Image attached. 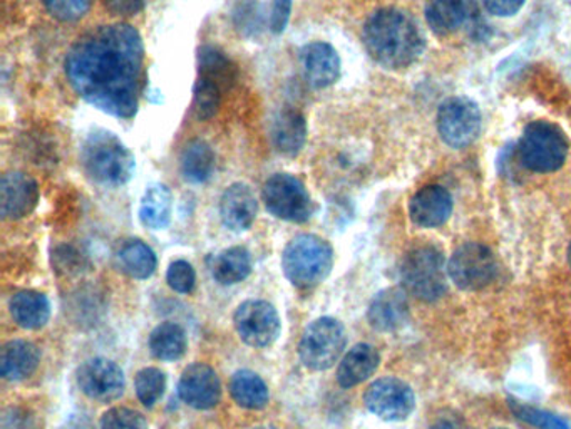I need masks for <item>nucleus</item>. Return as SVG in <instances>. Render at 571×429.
Listing matches in <instances>:
<instances>
[{
  "mask_svg": "<svg viewBox=\"0 0 571 429\" xmlns=\"http://www.w3.org/2000/svg\"><path fill=\"white\" fill-rule=\"evenodd\" d=\"M142 41L128 25L105 26L79 39L66 75L79 96L116 118H132L142 76Z\"/></svg>",
  "mask_w": 571,
  "mask_h": 429,
  "instance_id": "obj_1",
  "label": "nucleus"
},
{
  "mask_svg": "<svg viewBox=\"0 0 571 429\" xmlns=\"http://www.w3.org/2000/svg\"><path fill=\"white\" fill-rule=\"evenodd\" d=\"M364 45L375 62L387 69L410 68L424 51V36L400 9H381L364 26Z\"/></svg>",
  "mask_w": 571,
  "mask_h": 429,
  "instance_id": "obj_2",
  "label": "nucleus"
},
{
  "mask_svg": "<svg viewBox=\"0 0 571 429\" xmlns=\"http://www.w3.org/2000/svg\"><path fill=\"white\" fill-rule=\"evenodd\" d=\"M81 163L89 178L105 186H121L131 179L132 153L111 133H95L82 146Z\"/></svg>",
  "mask_w": 571,
  "mask_h": 429,
  "instance_id": "obj_3",
  "label": "nucleus"
},
{
  "mask_svg": "<svg viewBox=\"0 0 571 429\" xmlns=\"http://www.w3.org/2000/svg\"><path fill=\"white\" fill-rule=\"evenodd\" d=\"M334 265L331 244L317 235H298L282 255L285 277L298 289H314L325 281Z\"/></svg>",
  "mask_w": 571,
  "mask_h": 429,
  "instance_id": "obj_4",
  "label": "nucleus"
},
{
  "mask_svg": "<svg viewBox=\"0 0 571 429\" xmlns=\"http://www.w3.org/2000/svg\"><path fill=\"white\" fill-rule=\"evenodd\" d=\"M567 136L550 121H534L524 128L518 143V158L534 173H551L564 165L568 156Z\"/></svg>",
  "mask_w": 571,
  "mask_h": 429,
  "instance_id": "obj_5",
  "label": "nucleus"
},
{
  "mask_svg": "<svg viewBox=\"0 0 571 429\" xmlns=\"http://www.w3.org/2000/svg\"><path fill=\"white\" fill-rule=\"evenodd\" d=\"M446 261L434 247L411 251L401 265L404 291L424 302H436L446 294Z\"/></svg>",
  "mask_w": 571,
  "mask_h": 429,
  "instance_id": "obj_6",
  "label": "nucleus"
},
{
  "mask_svg": "<svg viewBox=\"0 0 571 429\" xmlns=\"http://www.w3.org/2000/svg\"><path fill=\"white\" fill-rule=\"evenodd\" d=\"M347 344L344 325L334 318H321L307 325L298 345L305 368L327 371L341 359Z\"/></svg>",
  "mask_w": 571,
  "mask_h": 429,
  "instance_id": "obj_7",
  "label": "nucleus"
},
{
  "mask_svg": "<svg viewBox=\"0 0 571 429\" xmlns=\"http://www.w3.org/2000/svg\"><path fill=\"white\" fill-rule=\"evenodd\" d=\"M264 202L274 217L304 224L314 213V202L304 183L287 173H277L264 186Z\"/></svg>",
  "mask_w": 571,
  "mask_h": 429,
  "instance_id": "obj_8",
  "label": "nucleus"
},
{
  "mask_svg": "<svg viewBox=\"0 0 571 429\" xmlns=\"http://www.w3.org/2000/svg\"><path fill=\"white\" fill-rule=\"evenodd\" d=\"M498 274L496 259L486 245L464 244L454 251L447 264V275L461 291H481Z\"/></svg>",
  "mask_w": 571,
  "mask_h": 429,
  "instance_id": "obj_9",
  "label": "nucleus"
},
{
  "mask_svg": "<svg viewBox=\"0 0 571 429\" xmlns=\"http://www.w3.org/2000/svg\"><path fill=\"white\" fill-rule=\"evenodd\" d=\"M437 131L451 148H466L481 131V111L470 98H450L437 111Z\"/></svg>",
  "mask_w": 571,
  "mask_h": 429,
  "instance_id": "obj_10",
  "label": "nucleus"
},
{
  "mask_svg": "<svg viewBox=\"0 0 571 429\" xmlns=\"http://www.w3.org/2000/svg\"><path fill=\"white\" fill-rule=\"evenodd\" d=\"M364 402L372 415L384 421H404L416 408V394L403 379L381 378L368 386Z\"/></svg>",
  "mask_w": 571,
  "mask_h": 429,
  "instance_id": "obj_11",
  "label": "nucleus"
},
{
  "mask_svg": "<svg viewBox=\"0 0 571 429\" xmlns=\"http://www.w3.org/2000/svg\"><path fill=\"white\" fill-rule=\"evenodd\" d=\"M234 321L242 341L252 348H267L280 335L277 309L265 301L244 302L235 312Z\"/></svg>",
  "mask_w": 571,
  "mask_h": 429,
  "instance_id": "obj_12",
  "label": "nucleus"
},
{
  "mask_svg": "<svg viewBox=\"0 0 571 429\" xmlns=\"http://www.w3.org/2000/svg\"><path fill=\"white\" fill-rule=\"evenodd\" d=\"M78 384L92 401H116L125 392V372L109 359H89L79 365Z\"/></svg>",
  "mask_w": 571,
  "mask_h": 429,
  "instance_id": "obj_13",
  "label": "nucleus"
},
{
  "mask_svg": "<svg viewBox=\"0 0 571 429\" xmlns=\"http://www.w3.org/2000/svg\"><path fill=\"white\" fill-rule=\"evenodd\" d=\"M178 394L191 408H215L221 399L220 378L214 368L204 362L188 365L179 379Z\"/></svg>",
  "mask_w": 571,
  "mask_h": 429,
  "instance_id": "obj_14",
  "label": "nucleus"
},
{
  "mask_svg": "<svg viewBox=\"0 0 571 429\" xmlns=\"http://www.w3.org/2000/svg\"><path fill=\"white\" fill-rule=\"evenodd\" d=\"M39 185L22 172L6 173L0 182V213L8 221H19L38 206Z\"/></svg>",
  "mask_w": 571,
  "mask_h": 429,
  "instance_id": "obj_15",
  "label": "nucleus"
},
{
  "mask_svg": "<svg viewBox=\"0 0 571 429\" xmlns=\"http://www.w3.org/2000/svg\"><path fill=\"white\" fill-rule=\"evenodd\" d=\"M451 213L453 198L443 186H424L410 202V217L417 227H441L450 221Z\"/></svg>",
  "mask_w": 571,
  "mask_h": 429,
  "instance_id": "obj_16",
  "label": "nucleus"
},
{
  "mask_svg": "<svg viewBox=\"0 0 571 429\" xmlns=\"http://www.w3.org/2000/svg\"><path fill=\"white\" fill-rule=\"evenodd\" d=\"M368 324L378 332H396L410 321V302L401 289H384L372 299L367 311Z\"/></svg>",
  "mask_w": 571,
  "mask_h": 429,
  "instance_id": "obj_17",
  "label": "nucleus"
},
{
  "mask_svg": "<svg viewBox=\"0 0 571 429\" xmlns=\"http://www.w3.org/2000/svg\"><path fill=\"white\" fill-rule=\"evenodd\" d=\"M257 198L250 186L234 183L225 189L220 199V215L225 227L234 232H245L257 218Z\"/></svg>",
  "mask_w": 571,
  "mask_h": 429,
  "instance_id": "obj_18",
  "label": "nucleus"
},
{
  "mask_svg": "<svg viewBox=\"0 0 571 429\" xmlns=\"http://www.w3.org/2000/svg\"><path fill=\"white\" fill-rule=\"evenodd\" d=\"M305 79L314 88H328L341 76V59L327 42H312L302 49Z\"/></svg>",
  "mask_w": 571,
  "mask_h": 429,
  "instance_id": "obj_19",
  "label": "nucleus"
},
{
  "mask_svg": "<svg viewBox=\"0 0 571 429\" xmlns=\"http://www.w3.org/2000/svg\"><path fill=\"white\" fill-rule=\"evenodd\" d=\"M41 362L38 345L22 339L9 341L0 351V372L8 381H22L35 374Z\"/></svg>",
  "mask_w": 571,
  "mask_h": 429,
  "instance_id": "obj_20",
  "label": "nucleus"
},
{
  "mask_svg": "<svg viewBox=\"0 0 571 429\" xmlns=\"http://www.w3.org/2000/svg\"><path fill=\"white\" fill-rule=\"evenodd\" d=\"M381 364V354L371 344H357L344 355L337 369V381L348 389L367 381Z\"/></svg>",
  "mask_w": 571,
  "mask_h": 429,
  "instance_id": "obj_21",
  "label": "nucleus"
},
{
  "mask_svg": "<svg viewBox=\"0 0 571 429\" xmlns=\"http://www.w3.org/2000/svg\"><path fill=\"white\" fill-rule=\"evenodd\" d=\"M12 319L19 328L28 329V331H38L48 324L51 318V304L48 298L41 292L22 291L11 299Z\"/></svg>",
  "mask_w": 571,
  "mask_h": 429,
  "instance_id": "obj_22",
  "label": "nucleus"
},
{
  "mask_svg": "<svg viewBox=\"0 0 571 429\" xmlns=\"http://www.w3.org/2000/svg\"><path fill=\"white\" fill-rule=\"evenodd\" d=\"M307 139V123L295 109H284L272 125V142L278 152L295 156L304 148Z\"/></svg>",
  "mask_w": 571,
  "mask_h": 429,
  "instance_id": "obj_23",
  "label": "nucleus"
},
{
  "mask_svg": "<svg viewBox=\"0 0 571 429\" xmlns=\"http://www.w3.org/2000/svg\"><path fill=\"white\" fill-rule=\"evenodd\" d=\"M470 16L466 0H430L426 6V21L436 35L456 32Z\"/></svg>",
  "mask_w": 571,
  "mask_h": 429,
  "instance_id": "obj_24",
  "label": "nucleus"
},
{
  "mask_svg": "<svg viewBox=\"0 0 571 429\" xmlns=\"http://www.w3.org/2000/svg\"><path fill=\"white\" fill-rule=\"evenodd\" d=\"M171 192L161 183L148 186L139 205V218L145 227L161 231L171 221Z\"/></svg>",
  "mask_w": 571,
  "mask_h": 429,
  "instance_id": "obj_25",
  "label": "nucleus"
},
{
  "mask_svg": "<svg viewBox=\"0 0 571 429\" xmlns=\"http://www.w3.org/2000/svg\"><path fill=\"white\" fill-rule=\"evenodd\" d=\"M215 281L224 285L240 284L252 272V257L247 248L232 247L215 255L210 265Z\"/></svg>",
  "mask_w": 571,
  "mask_h": 429,
  "instance_id": "obj_26",
  "label": "nucleus"
},
{
  "mask_svg": "<svg viewBox=\"0 0 571 429\" xmlns=\"http://www.w3.org/2000/svg\"><path fill=\"white\" fill-rule=\"evenodd\" d=\"M116 259H118V267L121 269L122 274L138 279V281L151 277L155 274L156 265H158L152 248L141 241L126 242L119 248Z\"/></svg>",
  "mask_w": 571,
  "mask_h": 429,
  "instance_id": "obj_27",
  "label": "nucleus"
},
{
  "mask_svg": "<svg viewBox=\"0 0 571 429\" xmlns=\"http://www.w3.org/2000/svg\"><path fill=\"white\" fill-rule=\"evenodd\" d=\"M198 71L200 78L214 82L221 91L230 89L237 81V66L214 46H205L198 52Z\"/></svg>",
  "mask_w": 571,
  "mask_h": 429,
  "instance_id": "obj_28",
  "label": "nucleus"
},
{
  "mask_svg": "<svg viewBox=\"0 0 571 429\" xmlns=\"http://www.w3.org/2000/svg\"><path fill=\"white\" fill-rule=\"evenodd\" d=\"M188 348L185 329L175 322H163L149 335V351L159 361H178Z\"/></svg>",
  "mask_w": 571,
  "mask_h": 429,
  "instance_id": "obj_29",
  "label": "nucleus"
},
{
  "mask_svg": "<svg viewBox=\"0 0 571 429\" xmlns=\"http://www.w3.org/2000/svg\"><path fill=\"white\" fill-rule=\"evenodd\" d=\"M215 169L214 149L201 139L189 142L181 153V173L186 182L205 183Z\"/></svg>",
  "mask_w": 571,
  "mask_h": 429,
  "instance_id": "obj_30",
  "label": "nucleus"
},
{
  "mask_svg": "<svg viewBox=\"0 0 571 429\" xmlns=\"http://www.w3.org/2000/svg\"><path fill=\"white\" fill-rule=\"evenodd\" d=\"M232 398L245 409H264L268 404L267 384L254 371H238L230 381Z\"/></svg>",
  "mask_w": 571,
  "mask_h": 429,
  "instance_id": "obj_31",
  "label": "nucleus"
},
{
  "mask_svg": "<svg viewBox=\"0 0 571 429\" xmlns=\"http://www.w3.org/2000/svg\"><path fill=\"white\" fill-rule=\"evenodd\" d=\"M136 394L146 408H152L165 394L166 376L161 369L145 368L136 374Z\"/></svg>",
  "mask_w": 571,
  "mask_h": 429,
  "instance_id": "obj_32",
  "label": "nucleus"
},
{
  "mask_svg": "<svg viewBox=\"0 0 571 429\" xmlns=\"http://www.w3.org/2000/svg\"><path fill=\"white\" fill-rule=\"evenodd\" d=\"M511 412L516 416L521 421L528 422V425L534 426L538 429H570L567 419L560 418V416L553 415V412L544 411V409L533 408V406L524 404V402L516 401V399H510Z\"/></svg>",
  "mask_w": 571,
  "mask_h": 429,
  "instance_id": "obj_33",
  "label": "nucleus"
},
{
  "mask_svg": "<svg viewBox=\"0 0 571 429\" xmlns=\"http://www.w3.org/2000/svg\"><path fill=\"white\" fill-rule=\"evenodd\" d=\"M221 89L207 79L198 78L194 91V113L200 121L214 118L220 108Z\"/></svg>",
  "mask_w": 571,
  "mask_h": 429,
  "instance_id": "obj_34",
  "label": "nucleus"
},
{
  "mask_svg": "<svg viewBox=\"0 0 571 429\" xmlns=\"http://www.w3.org/2000/svg\"><path fill=\"white\" fill-rule=\"evenodd\" d=\"M99 429H148V421L135 409L112 408L102 416Z\"/></svg>",
  "mask_w": 571,
  "mask_h": 429,
  "instance_id": "obj_35",
  "label": "nucleus"
},
{
  "mask_svg": "<svg viewBox=\"0 0 571 429\" xmlns=\"http://www.w3.org/2000/svg\"><path fill=\"white\" fill-rule=\"evenodd\" d=\"M45 4L59 21L75 22L89 11L92 0H45Z\"/></svg>",
  "mask_w": 571,
  "mask_h": 429,
  "instance_id": "obj_36",
  "label": "nucleus"
},
{
  "mask_svg": "<svg viewBox=\"0 0 571 429\" xmlns=\"http://www.w3.org/2000/svg\"><path fill=\"white\" fill-rule=\"evenodd\" d=\"M166 281L173 291L179 292V294H189V292H194L195 284H197V274L188 262L176 261L169 265Z\"/></svg>",
  "mask_w": 571,
  "mask_h": 429,
  "instance_id": "obj_37",
  "label": "nucleus"
},
{
  "mask_svg": "<svg viewBox=\"0 0 571 429\" xmlns=\"http://www.w3.org/2000/svg\"><path fill=\"white\" fill-rule=\"evenodd\" d=\"M235 22H237L238 29L247 32V35H254L255 31L260 29V14L257 11V2H244L238 6L235 11Z\"/></svg>",
  "mask_w": 571,
  "mask_h": 429,
  "instance_id": "obj_38",
  "label": "nucleus"
},
{
  "mask_svg": "<svg viewBox=\"0 0 571 429\" xmlns=\"http://www.w3.org/2000/svg\"><path fill=\"white\" fill-rule=\"evenodd\" d=\"M292 0H272L270 29L275 35H282L291 19Z\"/></svg>",
  "mask_w": 571,
  "mask_h": 429,
  "instance_id": "obj_39",
  "label": "nucleus"
},
{
  "mask_svg": "<svg viewBox=\"0 0 571 429\" xmlns=\"http://www.w3.org/2000/svg\"><path fill=\"white\" fill-rule=\"evenodd\" d=\"M484 8L496 18H511L524 6V0H483Z\"/></svg>",
  "mask_w": 571,
  "mask_h": 429,
  "instance_id": "obj_40",
  "label": "nucleus"
},
{
  "mask_svg": "<svg viewBox=\"0 0 571 429\" xmlns=\"http://www.w3.org/2000/svg\"><path fill=\"white\" fill-rule=\"evenodd\" d=\"M2 429H36L35 418L19 408H11L2 416Z\"/></svg>",
  "mask_w": 571,
  "mask_h": 429,
  "instance_id": "obj_41",
  "label": "nucleus"
},
{
  "mask_svg": "<svg viewBox=\"0 0 571 429\" xmlns=\"http://www.w3.org/2000/svg\"><path fill=\"white\" fill-rule=\"evenodd\" d=\"M106 8L118 16H135L145 8V0H105Z\"/></svg>",
  "mask_w": 571,
  "mask_h": 429,
  "instance_id": "obj_42",
  "label": "nucleus"
},
{
  "mask_svg": "<svg viewBox=\"0 0 571 429\" xmlns=\"http://www.w3.org/2000/svg\"><path fill=\"white\" fill-rule=\"evenodd\" d=\"M430 429H461L453 419H437Z\"/></svg>",
  "mask_w": 571,
  "mask_h": 429,
  "instance_id": "obj_43",
  "label": "nucleus"
},
{
  "mask_svg": "<svg viewBox=\"0 0 571 429\" xmlns=\"http://www.w3.org/2000/svg\"><path fill=\"white\" fill-rule=\"evenodd\" d=\"M568 264H570L571 267V244L570 247H568Z\"/></svg>",
  "mask_w": 571,
  "mask_h": 429,
  "instance_id": "obj_44",
  "label": "nucleus"
},
{
  "mask_svg": "<svg viewBox=\"0 0 571 429\" xmlns=\"http://www.w3.org/2000/svg\"><path fill=\"white\" fill-rule=\"evenodd\" d=\"M255 429H274V428H255Z\"/></svg>",
  "mask_w": 571,
  "mask_h": 429,
  "instance_id": "obj_45",
  "label": "nucleus"
},
{
  "mask_svg": "<svg viewBox=\"0 0 571 429\" xmlns=\"http://www.w3.org/2000/svg\"><path fill=\"white\" fill-rule=\"evenodd\" d=\"M493 429H508V428H493Z\"/></svg>",
  "mask_w": 571,
  "mask_h": 429,
  "instance_id": "obj_46",
  "label": "nucleus"
}]
</instances>
